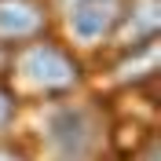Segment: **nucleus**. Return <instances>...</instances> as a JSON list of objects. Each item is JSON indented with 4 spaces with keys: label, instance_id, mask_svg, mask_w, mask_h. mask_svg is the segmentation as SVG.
Here are the masks:
<instances>
[{
    "label": "nucleus",
    "instance_id": "nucleus-1",
    "mask_svg": "<svg viewBox=\"0 0 161 161\" xmlns=\"http://www.w3.org/2000/svg\"><path fill=\"white\" fill-rule=\"evenodd\" d=\"M44 139L55 161H92L103 147V125L88 106L62 103L44 121Z\"/></svg>",
    "mask_w": 161,
    "mask_h": 161
},
{
    "label": "nucleus",
    "instance_id": "nucleus-2",
    "mask_svg": "<svg viewBox=\"0 0 161 161\" xmlns=\"http://www.w3.org/2000/svg\"><path fill=\"white\" fill-rule=\"evenodd\" d=\"M15 66H19L22 80H30L44 92H66L77 84V62L51 40H30L15 55Z\"/></svg>",
    "mask_w": 161,
    "mask_h": 161
},
{
    "label": "nucleus",
    "instance_id": "nucleus-3",
    "mask_svg": "<svg viewBox=\"0 0 161 161\" xmlns=\"http://www.w3.org/2000/svg\"><path fill=\"white\" fill-rule=\"evenodd\" d=\"M125 0H73L70 4V30L77 40L95 44V40L110 37L121 22Z\"/></svg>",
    "mask_w": 161,
    "mask_h": 161
},
{
    "label": "nucleus",
    "instance_id": "nucleus-4",
    "mask_svg": "<svg viewBox=\"0 0 161 161\" xmlns=\"http://www.w3.org/2000/svg\"><path fill=\"white\" fill-rule=\"evenodd\" d=\"M44 33V11L33 0H0V44H26Z\"/></svg>",
    "mask_w": 161,
    "mask_h": 161
},
{
    "label": "nucleus",
    "instance_id": "nucleus-5",
    "mask_svg": "<svg viewBox=\"0 0 161 161\" xmlns=\"http://www.w3.org/2000/svg\"><path fill=\"white\" fill-rule=\"evenodd\" d=\"M11 117H15V95H11L4 84H0V132L11 125Z\"/></svg>",
    "mask_w": 161,
    "mask_h": 161
},
{
    "label": "nucleus",
    "instance_id": "nucleus-6",
    "mask_svg": "<svg viewBox=\"0 0 161 161\" xmlns=\"http://www.w3.org/2000/svg\"><path fill=\"white\" fill-rule=\"evenodd\" d=\"M0 161H26V158H22V154H15V150H4V147H0Z\"/></svg>",
    "mask_w": 161,
    "mask_h": 161
}]
</instances>
